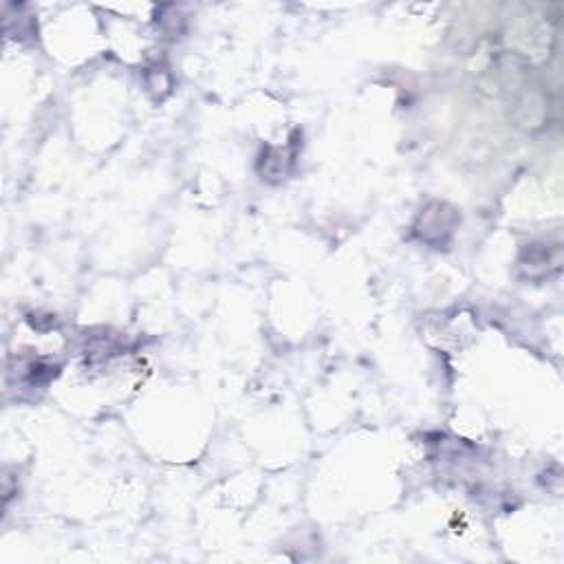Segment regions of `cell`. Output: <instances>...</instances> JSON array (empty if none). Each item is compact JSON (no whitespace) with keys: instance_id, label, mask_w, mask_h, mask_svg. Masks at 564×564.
<instances>
[{"instance_id":"1","label":"cell","mask_w":564,"mask_h":564,"mask_svg":"<svg viewBox=\"0 0 564 564\" xmlns=\"http://www.w3.org/2000/svg\"><path fill=\"white\" fill-rule=\"evenodd\" d=\"M454 225H457V214L443 203H432L421 212L419 221L415 225V232L421 236V241L439 245L446 243V238L452 236Z\"/></svg>"}]
</instances>
